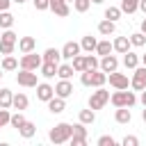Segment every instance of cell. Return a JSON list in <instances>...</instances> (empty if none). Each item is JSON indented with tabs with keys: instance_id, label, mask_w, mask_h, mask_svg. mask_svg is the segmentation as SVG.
I'll use <instances>...</instances> for the list:
<instances>
[{
	"instance_id": "obj_20",
	"label": "cell",
	"mask_w": 146,
	"mask_h": 146,
	"mask_svg": "<svg viewBox=\"0 0 146 146\" xmlns=\"http://www.w3.org/2000/svg\"><path fill=\"white\" fill-rule=\"evenodd\" d=\"M114 30H116V23H114V21H110V18H105V21H100V23H98V32H100L103 36L114 34Z\"/></svg>"
},
{
	"instance_id": "obj_2",
	"label": "cell",
	"mask_w": 146,
	"mask_h": 146,
	"mask_svg": "<svg viewBox=\"0 0 146 146\" xmlns=\"http://www.w3.org/2000/svg\"><path fill=\"white\" fill-rule=\"evenodd\" d=\"M110 100H112V105H114V107H132V105L137 103V96H135V91L116 89V91L110 96Z\"/></svg>"
},
{
	"instance_id": "obj_5",
	"label": "cell",
	"mask_w": 146,
	"mask_h": 146,
	"mask_svg": "<svg viewBox=\"0 0 146 146\" xmlns=\"http://www.w3.org/2000/svg\"><path fill=\"white\" fill-rule=\"evenodd\" d=\"M130 87H132L135 91H144V89H146V66H144V64H141V66H137V68H132Z\"/></svg>"
},
{
	"instance_id": "obj_32",
	"label": "cell",
	"mask_w": 146,
	"mask_h": 146,
	"mask_svg": "<svg viewBox=\"0 0 146 146\" xmlns=\"http://www.w3.org/2000/svg\"><path fill=\"white\" fill-rule=\"evenodd\" d=\"M139 9V0H121V11L123 14H135Z\"/></svg>"
},
{
	"instance_id": "obj_24",
	"label": "cell",
	"mask_w": 146,
	"mask_h": 146,
	"mask_svg": "<svg viewBox=\"0 0 146 146\" xmlns=\"http://www.w3.org/2000/svg\"><path fill=\"white\" fill-rule=\"evenodd\" d=\"M18 66H21V59H16L14 55H5V59H2V71H18Z\"/></svg>"
},
{
	"instance_id": "obj_26",
	"label": "cell",
	"mask_w": 146,
	"mask_h": 146,
	"mask_svg": "<svg viewBox=\"0 0 146 146\" xmlns=\"http://www.w3.org/2000/svg\"><path fill=\"white\" fill-rule=\"evenodd\" d=\"M105 82H107V73L105 71H100V68L91 71V87H103Z\"/></svg>"
},
{
	"instance_id": "obj_31",
	"label": "cell",
	"mask_w": 146,
	"mask_h": 146,
	"mask_svg": "<svg viewBox=\"0 0 146 146\" xmlns=\"http://www.w3.org/2000/svg\"><path fill=\"white\" fill-rule=\"evenodd\" d=\"M11 100H14V94L2 87V89H0V107H7V110H9V107H11Z\"/></svg>"
},
{
	"instance_id": "obj_7",
	"label": "cell",
	"mask_w": 146,
	"mask_h": 146,
	"mask_svg": "<svg viewBox=\"0 0 146 146\" xmlns=\"http://www.w3.org/2000/svg\"><path fill=\"white\" fill-rule=\"evenodd\" d=\"M107 80H110V84H112L114 89H128V87H130V80H128L125 73L112 71V73H107Z\"/></svg>"
},
{
	"instance_id": "obj_27",
	"label": "cell",
	"mask_w": 146,
	"mask_h": 146,
	"mask_svg": "<svg viewBox=\"0 0 146 146\" xmlns=\"http://www.w3.org/2000/svg\"><path fill=\"white\" fill-rule=\"evenodd\" d=\"M78 119H80V123H84V125H91L94 121H96V110H80V114H78Z\"/></svg>"
},
{
	"instance_id": "obj_22",
	"label": "cell",
	"mask_w": 146,
	"mask_h": 146,
	"mask_svg": "<svg viewBox=\"0 0 146 146\" xmlns=\"http://www.w3.org/2000/svg\"><path fill=\"white\" fill-rule=\"evenodd\" d=\"M80 46H82V50H84V52H94V50H96V46H98V39H96V36H91V34H87V36H82Z\"/></svg>"
},
{
	"instance_id": "obj_33",
	"label": "cell",
	"mask_w": 146,
	"mask_h": 146,
	"mask_svg": "<svg viewBox=\"0 0 146 146\" xmlns=\"http://www.w3.org/2000/svg\"><path fill=\"white\" fill-rule=\"evenodd\" d=\"M25 121H27V119H25V116H23V112H21V110H16V112H14V114H11V119H9V125H11V128H16V130H18V128H21V125H23V123H25Z\"/></svg>"
},
{
	"instance_id": "obj_46",
	"label": "cell",
	"mask_w": 146,
	"mask_h": 146,
	"mask_svg": "<svg viewBox=\"0 0 146 146\" xmlns=\"http://www.w3.org/2000/svg\"><path fill=\"white\" fill-rule=\"evenodd\" d=\"M9 5H11V0H0V11H7Z\"/></svg>"
},
{
	"instance_id": "obj_41",
	"label": "cell",
	"mask_w": 146,
	"mask_h": 146,
	"mask_svg": "<svg viewBox=\"0 0 146 146\" xmlns=\"http://www.w3.org/2000/svg\"><path fill=\"white\" fill-rule=\"evenodd\" d=\"M9 119H11L9 110H7V107H0V128H5V125L9 123Z\"/></svg>"
},
{
	"instance_id": "obj_9",
	"label": "cell",
	"mask_w": 146,
	"mask_h": 146,
	"mask_svg": "<svg viewBox=\"0 0 146 146\" xmlns=\"http://www.w3.org/2000/svg\"><path fill=\"white\" fill-rule=\"evenodd\" d=\"M73 82L71 80H62L59 78V82L55 84V96H59V98H68V96H73Z\"/></svg>"
},
{
	"instance_id": "obj_37",
	"label": "cell",
	"mask_w": 146,
	"mask_h": 146,
	"mask_svg": "<svg viewBox=\"0 0 146 146\" xmlns=\"http://www.w3.org/2000/svg\"><path fill=\"white\" fill-rule=\"evenodd\" d=\"M130 43H132L135 48H141V46L146 43V34H144V32H135V34H130Z\"/></svg>"
},
{
	"instance_id": "obj_23",
	"label": "cell",
	"mask_w": 146,
	"mask_h": 146,
	"mask_svg": "<svg viewBox=\"0 0 146 146\" xmlns=\"http://www.w3.org/2000/svg\"><path fill=\"white\" fill-rule=\"evenodd\" d=\"M43 62L59 64V62H62V50H57V48H46V52H43Z\"/></svg>"
},
{
	"instance_id": "obj_15",
	"label": "cell",
	"mask_w": 146,
	"mask_h": 146,
	"mask_svg": "<svg viewBox=\"0 0 146 146\" xmlns=\"http://www.w3.org/2000/svg\"><path fill=\"white\" fill-rule=\"evenodd\" d=\"M48 110H50L52 114H62V112L66 110V98H59V96H52V98L48 100Z\"/></svg>"
},
{
	"instance_id": "obj_45",
	"label": "cell",
	"mask_w": 146,
	"mask_h": 146,
	"mask_svg": "<svg viewBox=\"0 0 146 146\" xmlns=\"http://www.w3.org/2000/svg\"><path fill=\"white\" fill-rule=\"evenodd\" d=\"M80 82H82L84 87H91V71H82V75H80Z\"/></svg>"
},
{
	"instance_id": "obj_4",
	"label": "cell",
	"mask_w": 146,
	"mask_h": 146,
	"mask_svg": "<svg viewBox=\"0 0 146 146\" xmlns=\"http://www.w3.org/2000/svg\"><path fill=\"white\" fill-rule=\"evenodd\" d=\"M43 64V55H36L34 50L32 52H25L21 57V68H27V71H39Z\"/></svg>"
},
{
	"instance_id": "obj_34",
	"label": "cell",
	"mask_w": 146,
	"mask_h": 146,
	"mask_svg": "<svg viewBox=\"0 0 146 146\" xmlns=\"http://www.w3.org/2000/svg\"><path fill=\"white\" fill-rule=\"evenodd\" d=\"M11 25H14V14L0 11V30H9Z\"/></svg>"
},
{
	"instance_id": "obj_21",
	"label": "cell",
	"mask_w": 146,
	"mask_h": 146,
	"mask_svg": "<svg viewBox=\"0 0 146 146\" xmlns=\"http://www.w3.org/2000/svg\"><path fill=\"white\" fill-rule=\"evenodd\" d=\"M34 132H36V125H34L32 121H25V123L18 128V135H21L23 139H32V137H34Z\"/></svg>"
},
{
	"instance_id": "obj_44",
	"label": "cell",
	"mask_w": 146,
	"mask_h": 146,
	"mask_svg": "<svg viewBox=\"0 0 146 146\" xmlns=\"http://www.w3.org/2000/svg\"><path fill=\"white\" fill-rule=\"evenodd\" d=\"M121 144H123V146H137V144H139V139H137L135 135H125Z\"/></svg>"
},
{
	"instance_id": "obj_18",
	"label": "cell",
	"mask_w": 146,
	"mask_h": 146,
	"mask_svg": "<svg viewBox=\"0 0 146 146\" xmlns=\"http://www.w3.org/2000/svg\"><path fill=\"white\" fill-rule=\"evenodd\" d=\"M123 66L125 68H137L139 66V55L137 52H132V50H128V52H123Z\"/></svg>"
},
{
	"instance_id": "obj_50",
	"label": "cell",
	"mask_w": 146,
	"mask_h": 146,
	"mask_svg": "<svg viewBox=\"0 0 146 146\" xmlns=\"http://www.w3.org/2000/svg\"><path fill=\"white\" fill-rule=\"evenodd\" d=\"M91 2H94V5H103L105 0H91Z\"/></svg>"
},
{
	"instance_id": "obj_6",
	"label": "cell",
	"mask_w": 146,
	"mask_h": 146,
	"mask_svg": "<svg viewBox=\"0 0 146 146\" xmlns=\"http://www.w3.org/2000/svg\"><path fill=\"white\" fill-rule=\"evenodd\" d=\"M16 82L21 87H36L39 80H36V71H27V68H21L16 73Z\"/></svg>"
},
{
	"instance_id": "obj_53",
	"label": "cell",
	"mask_w": 146,
	"mask_h": 146,
	"mask_svg": "<svg viewBox=\"0 0 146 146\" xmlns=\"http://www.w3.org/2000/svg\"><path fill=\"white\" fill-rule=\"evenodd\" d=\"M141 64H144V66H146V52H144V55H141Z\"/></svg>"
},
{
	"instance_id": "obj_52",
	"label": "cell",
	"mask_w": 146,
	"mask_h": 146,
	"mask_svg": "<svg viewBox=\"0 0 146 146\" xmlns=\"http://www.w3.org/2000/svg\"><path fill=\"white\" fill-rule=\"evenodd\" d=\"M11 2H16V5H23V2H27V0H11Z\"/></svg>"
},
{
	"instance_id": "obj_54",
	"label": "cell",
	"mask_w": 146,
	"mask_h": 146,
	"mask_svg": "<svg viewBox=\"0 0 146 146\" xmlns=\"http://www.w3.org/2000/svg\"><path fill=\"white\" fill-rule=\"evenodd\" d=\"M66 2H73V0H66Z\"/></svg>"
},
{
	"instance_id": "obj_28",
	"label": "cell",
	"mask_w": 146,
	"mask_h": 146,
	"mask_svg": "<svg viewBox=\"0 0 146 146\" xmlns=\"http://www.w3.org/2000/svg\"><path fill=\"white\" fill-rule=\"evenodd\" d=\"M73 73H75L73 64H59V66H57V75H59L62 80H71Z\"/></svg>"
},
{
	"instance_id": "obj_13",
	"label": "cell",
	"mask_w": 146,
	"mask_h": 146,
	"mask_svg": "<svg viewBox=\"0 0 146 146\" xmlns=\"http://www.w3.org/2000/svg\"><path fill=\"white\" fill-rule=\"evenodd\" d=\"M50 11H55L57 16H68L71 14V9H68V2L66 0H50Z\"/></svg>"
},
{
	"instance_id": "obj_39",
	"label": "cell",
	"mask_w": 146,
	"mask_h": 146,
	"mask_svg": "<svg viewBox=\"0 0 146 146\" xmlns=\"http://www.w3.org/2000/svg\"><path fill=\"white\" fill-rule=\"evenodd\" d=\"M73 7H75V11L84 14V11L91 7V0H73Z\"/></svg>"
},
{
	"instance_id": "obj_8",
	"label": "cell",
	"mask_w": 146,
	"mask_h": 146,
	"mask_svg": "<svg viewBox=\"0 0 146 146\" xmlns=\"http://www.w3.org/2000/svg\"><path fill=\"white\" fill-rule=\"evenodd\" d=\"M71 144H73V146H84V144H87V128H84V123H75V125H73Z\"/></svg>"
},
{
	"instance_id": "obj_40",
	"label": "cell",
	"mask_w": 146,
	"mask_h": 146,
	"mask_svg": "<svg viewBox=\"0 0 146 146\" xmlns=\"http://www.w3.org/2000/svg\"><path fill=\"white\" fill-rule=\"evenodd\" d=\"M116 144V139L112 137V135H103V137H98V146H114Z\"/></svg>"
},
{
	"instance_id": "obj_49",
	"label": "cell",
	"mask_w": 146,
	"mask_h": 146,
	"mask_svg": "<svg viewBox=\"0 0 146 146\" xmlns=\"http://www.w3.org/2000/svg\"><path fill=\"white\" fill-rule=\"evenodd\" d=\"M141 32L146 34V14H144V21H141Z\"/></svg>"
},
{
	"instance_id": "obj_11",
	"label": "cell",
	"mask_w": 146,
	"mask_h": 146,
	"mask_svg": "<svg viewBox=\"0 0 146 146\" xmlns=\"http://www.w3.org/2000/svg\"><path fill=\"white\" fill-rule=\"evenodd\" d=\"M80 50H82V46H80L78 41H66V43L62 46V57H64V59H73L75 55H80Z\"/></svg>"
},
{
	"instance_id": "obj_36",
	"label": "cell",
	"mask_w": 146,
	"mask_h": 146,
	"mask_svg": "<svg viewBox=\"0 0 146 146\" xmlns=\"http://www.w3.org/2000/svg\"><path fill=\"white\" fill-rule=\"evenodd\" d=\"M121 14H123L121 7H107V9H105V18H110V21H114V23L121 18Z\"/></svg>"
},
{
	"instance_id": "obj_47",
	"label": "cell",
	"mask_w": 146,
	"mask_h": 146,
	"mask_svg": "<svg viewBox=\"0 0 146 146\" xmlns=\"http://www.w3.org/2000/svg\"><path fill=\"white\" fill-rule=\"evenodd\" d=\"M139 100H141V105H144V107H146V89H144V91H141V98H139Z\"/></svg>"
},
{
	"instance_id": "obj_12",
	"label": "cell",
	"mask_w": 146,
	"mask_h": 146,
	"mask_svg": "<svg viewBox=\"0 0 146 146\" xmlns=\"http://www.w3.org/2000/svg\"><path fill=\"white\" fill-rule=\"evenodd\" d=\"M119 68V59L110 52V55H105V57H100V71H105V73H112V71H116Z\"/></svg>"
},
{
	"instance_id": "obj_17",
	"label": "cell",
	"mask_w": 146,
	"mask_h": 146,
	"mask_svg": "<svg viewBox=\"0 0 146 146\" xmlns=\"http://www.w3.org/2000/svg\"><path fill=\"white\" fill-rule=\"evenodd\" d=\"M114 119H116V123H130L132 121V112H130V107H116V112H114Z\"/></svg>"
},
{
	"instance_id": "obj_1",
	"label": "cell",
	"mask_w": 146,
	"mask_h": 146,
	"mask_svg": "<svg viewBox=\"0 0 146 146\" xmlns=\"http://www.w3.org/2000/svg\"><path fill=\"white\" fill-rule=\"evenodd\" d=\"M71 135H73V123H57V125H52L50 128V132H48V139L52 141V144H66V141H71Z\"/></svg>"
},
{
	"instance_id": "obj_55",
	"label": "cell",
	"mask_w": 146,
	"mask_h": 146,
	"mask_svg": "<svg viewBox=\"0 0 146 146\" xmlns=\"http://www.w3.org/2000/svg\"><path fill=\"white\" fill-rule=\"evenodd\" d=\"M0 78H2V73H0Z\"/></svg>"
},
{
	"instance_id": "obj_42",
	"label": "cell",
	"mask_w": 146,
	"mask_h": 146,
	"mask_svg": "<svg viewBox=\"0 0 146 146\" xmlns=\"http://www.w3.org/2000/svg\"><path fill=\"white\" fill-rule=\"evenodd\" d=\"M14 48H16V43H5V41H0V55H11Z\"/></svg>"
},
{
	"instance_id": "obj_19",
	"label": "cell",
	"mask_w": 146,
	"mask_h": 146,
	"mask_svg": "<svg viewBox=\"0 0 146 146\" xmlns=\"http://www.w3.org/2000/svg\"><path fill=\"white\" fill-rule=\"evenodd\" d=\"M27 105H30V100H27V96L23 94V91H18V94H14V100H11V107L14 110H27Z\"/></svg>"
},
{
	"instance_id": "obj_14",
	"label": "cell",
	"mask_w": 146,
	"mask_h": 146,
	"mask_svg": "<svg viewBox=\"0 0 146 146\" xmlns=\"http://www.w3.org/2000/svg\"><path fill=\"white\" fill-rule=\"evenodd\" d=\"M18 50H21L23 55L36 50V39H34V36H21V39H18Z\"/></svg>"
},
{
	"instance_id": "obj_10",
	"label": "cell",
	"mask_w": 146,
	"mask_h": 146,
	"mask_svg": "<svg viewBox=\"0 0 146 146\" xmlns=\"http://www.w3.org/2000/svg\"><path fill=\"white\" fill-rule=\"evenodd\" d=\"M52 96H55V87H52V84H48V82H39V84H36V98H39V100L48 103Z\"/></svg>"
},
{
	"instance_id": "obj_38",
	"label": "cell",
	"mask_w": 146,
	"mask_h": 146,
	"mask_svg": "<svg viewBox=\"0 0 146 146\" xmlns=\"http://www.w3.org/2000/svg\"><path fill=\"white\" fill-rule=\"evenodd\" d=\"M71 62H73V68H75V73H82V71L87 68V66H84V55H75Z\"/></svg>"
},
{
	"instance_id": "obj_51",
	"label": "cell",
	"mask_w": 146,
	"mask_h": 146,
	"mask_svg": "<svg viewBox=\"0 0 146 146\" xmlns=\"http://www.w3.org/2000/svg\"><path fill=\"white\" fill-rule=\"evenodd\" d=\"M141 119H144V123H146V107H144V112H141Z\"/></svg>"
},
{
	"instance_id": "obj_3",
	"label": "cell",
	"mask_w": 146,
	"mask_h": 146,
	"mask_svg": "<svg viewBox=\"0 0 146 146\" xmlns=\"http://www.w3.org/2000/svg\"><path fill=\"white\" fill-rule=\"evenodd\" d=\"M107 103H110V91L103 89V87H96V91H91V96H89V107L91 110H103Z\"/></svg>"
},
{
	"instance_id": "obj_43",
	"label": "cell",
	"mask_w": 146,
	"mask_h": 146,
	"mask_svg": "<svg viewBox=\"0 0 146 146\" xmlns=\"http://www.w3.org/2000/svg\"><path fill=\"white\" fill-rule=\"evenodd\" d=\"M32 2H34V9H39V11L50 9V0H32Z\"/></svg>"
},
{
	"instance_id": "obj_25",
	"label": "cell",
	"mask_w": 146,
	"mask_h": 146,
	"mask_svg": "<svg viewBox=\"0 0 146 146\" xmlns=\"http://www.w3.org/2000/svg\"><path fill=\"white\" fill-rule=\"evenodd\" d=\"M57 66H59V64H52V62H43V64H41V75H43L46 80L55 78V75H57Z\"/></svg>"
},
{
	"instance_id": "obj_29",
	"label": "cell",
	"mask_w": 146,
	"mask_h": 146,
	"mask_svg": "<svg viewBox=\"0 0 146 146\" xmlns=\"http://www.w3.org/2000/svg\"><path fill=\"white\" fill-rule=\"evenodd\" d=\"M112 50H114V46H112V41H110V39H103V41H98V46H96V52H98L100 57L110 55Z\"/></svg>"
},
{
	"instance_id": "obj_16",
	"label": "cell",
	"mask_w": 146,
	"mask_h": 146,
	"mask_svg": "<svg viewBox=\"0 0 146 146\" xmlns=\"http://www.w3.org/2000/svg\"><path fill=\"white\" fill-rule=\"evenodd\" d=\"M112 46H114V52H121V55H123V52L130 50L132 43H130V36H116V39L112 41Z\"/></svg>"
},
{
	"instance_id": "obj_30",
	"label": "cell",
	"mask_w": 146,
	"mask_h": 146,
	"mask_svg": "<svg viewBox=\"0 0 146 146\" xmlns=\"http://www.w3.org/2000/svg\"><path fill=\"white\" fill-rule=\"evenodd\" d=\"M84 66H87L84 71H96V68H100V59L89 52V55H84Z\"/></svg>"
},
{
	"instance_id": "obj_48",
	"label": "cell",
	"mask_w": 146,
	"mask_h": 146,
	"mask_svg": "<svg viewBox=\"0 0 146 146\" xmlns=\"http://www.w3.org/2000/svg\"><path fill=\"white\" fill-rule=\"evenodd\" d=\"M139 9H141V11L146 14V0H139Z\"/></svg>"
},
{
	"instance_id": "obj_35",
	"label": "cell",
	"mask_w": 146,
	"mask_h": 146,
	"mask_svg": "<svg viewBox=\"0 0 146 146\" xmlns=\"http://www.w3.org/2000/svg\"><path fill=\"white\" fill-rule=\"evenodd\" d=\"M0 41H5V43H16V46H18V34L11 32V27H9V30H5V32L0 34Z\"/></svg>"
}]
</instances>
